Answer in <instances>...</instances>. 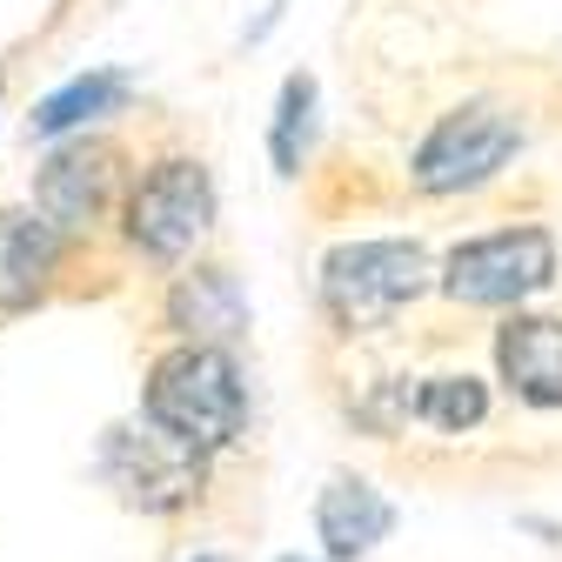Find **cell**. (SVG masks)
I'll use <instances>...</instances> for the list:
<instances>
[{
    "label": "cell",
    "instance_id": "obj_6",
    "mask_svg": "<svg viewBox=\"0 0 562 562\" xmlns=\"http://www.w3.org/2000/svg\"><path fill=\"white\" fill-rule=\"evenodd\" d=\"M101 482L140 516H175L201 496L207 456L181 449L175 436L148 429V422H114L101 436Z\"/></svg>",
    "mask_w": 562,
    "mask_h": 562
},
{
    "label": "cell",
    "instance_id": "obj_8",
    "mask_svg": "<svg viewBox=\"0 0 562 562\" xmlns=\"http://www.w3.org/2000/svg\"><path fill=\"white\" fill-rule=\"evenodd\" d=\"M395 529V503L369 475H328L322 496H315V542H322V562H362L389 542Z\"/></svg>",
    "mask_w": 562,
    "mask_h": 562
},
{
    "label": "cell",
    "instance_id": "obj_12",
    "mask_svg": "<svg viewBox=\"0 0 562 562\" xmlns=\"http://www.w3.org/2000/svg\"><path fill=\"white\" fill-rule=\"evenodd\" d=\"M60 268V235L34 207H0V315H21L47 295Z\"/></svg>",
    "mask_w": 562,
    "mask_h": 562
},
{
    "label": "cell",
    "instance_id": "obj_16",
    "mask_svg": "<svg viewBox=\"0 0 562 562\" xmlns=\"http://www.w3.org/2000/svg\"><path fill=\"white\" fill-rule=\"evenodd\" d=\"M274 562H322V555H274Z\"/></svg>",
    "mask_w": 562,
    "mask_h": 562
},
{
    "label": "cell",
    "instance_id": "obj_3",
    "mask_svg": "<svg viewBox=\"0 0 562 562\" xmlns=\"http://www.w3.org/2000/svg\"><path fill=\"white\" fill-rule=\"evenodd\" d=\"M555 281V235L542 222H509L449 248V261L436 268V289L462 308H516L529 295H542Z\"/></svg>",
    "mask_w": 562,
    "mask_h": 562
},
{
    "label": "cell",
    "instance_id": "obj_13",
    "mask_svg": "<svg viewBox=\"0 0 562 562\" xmlns=\"http://www.w3.org/2000/svg\"><path fill=\"white\" fill-rule=\"evenodd\" d=\"M127 94H134V75H121V67H88V75L60 81L47 101H34L27 134L60 140V134H75V127H94V121H101V114H114Z\"/></svg>",
    "mask_w": 562,
    "mask_h": 562
},
{
    "label": "cell",
    "instance_id": "obj_9",
    "mask_svg": "<svg viewBox=\"0 0 562 562\" xmlns=\"http://www.w3.org/2000/svg\"><path fill=\"white\" fill-rule=\"evenodd\" d=\"M496 369L516 402L562 408V315H509L496 328Z\"/></svg>",
    "mask_w": 562,
    "mask_h": 562
},
{
    "label": "cell",
    "instance_id": "obj_4",
    "mask_svg": "<svg viewBox=\"0 0 562 562\" xmlns=\"http://www.w3.org/2000/svg\"><path fill=\"white\" fill-rule=\"evenodd\" d=\"M522 148V121L509 101H462L449 114H436V127L415 140L408 155V181L422 194H475L482 181H496L509 168V155Z\"/></svg>",
    "mask_w": 562,
    "mask_h": 562
},
{
    "label": "cell",
    "instance_id": "obj_1",
    "mask_svg": "<svg viewBox=\"0 0 562 562\" xmlns=\"http://www.w3.org/2000/svg\"><path fill=\"white\" fill-rule=\"evenodd\" d=\"M248 375L235 362V348H201L175 341L168 356H155L148 389H140V422L161 436H175L194 456H222L248 429Z\"/></svg>",
    "mask_w": 562,
    "mask_h": 562
},
{
    "label": "cell",
    "instance_id": "obj_5",
    "mask_svg": "<svg viewBox=\"0 0 562 562\" xmlns=\"http://www.w3.org/2000/svg\"><path fill=\"white\" fill-rule=\"evenodd\" d=\"M121 215H127V241L155 268H181L207 241V228H215V175L194 155H161L127 188Z\"/></svg>",
    "mask_w": 562,
    "mask_h": 562
},
{
    "label": "cell",
    "instance_id": "obj_7",
    "mask_svg": "<svg viewBox=\"0 0 562 562\" xmlns=\"http://www.w3.org/2000/svg\"><path fill=\"white\" fill-rule=\"evenodd\" d=\"M114 175H121V155L108 148V140H67V148L47 155V168L34 181V215L60 241L94 228L108 215V201H114Z\"/></svg>",
    "mask_w": 562,
    "mask_h": 562
},
{
    "label": "cell",
    "instance_id": "obj_15",
    "mask_svg": "<svg viewBox=\"0 0 562 562\" xmlns=\"http://www.w3.org/2000/svg\"><path fill=\"white\" fill-rule=\"evenodd\" d=\"M188 562H235V555H222V549H201V555H188Z\"/></svg>",
    "mask_w": 562,
    "mask_h": 562
},
{
    "label": "cell",
    "instance_id": "obj_10",
    "mask_svg": "<svg viewBox=\"0 0 562 562\" xmlns=\"http://www.w3.org/2000/svg\"><path fill=\"white\" fill-rule=\"evenodd\" d=\"M168 328L181 341H201V348H228L248 328V295H241L235 268H222V261L188 268L168 295Z\"/></svg>",
    "mask_w": 562,
    "mask_h": 562
},
{
    "label": "cell",
    "instance_id": "obj_2",
    "mask_svg": "<svg viewBox=\"0 0 562 562\" xmlns=\"http://www.w3.org/2000/svg\"><path fill=\"white\" fill-rule=\"evenodd\" d=\"M429 289H436V261L408 235H362V241H335L322 255V315L341 335L389 328Z\"/></svg>",
    "mask_w": 562,
    "mask_h": 562
},
{
    "label": "cell",
    "instance_id": "obj_14",
    "mask_svg": "<svg viewBox=\"0 0 562 562\" xmlns=\"http://www.w3.org/2000/svg\"><path fill=\"white\" fill-rule=\"evenodd\" d=\"M315 75H289L274 94V127H268V155H274V175H302L308 161V134H315Z\"/></svg>",
    "mask_w": 562,
    "mask_h": 562
},
{
    "label": "cell",
    "instance_id": "obj_11",
    "mask_svg": "<svg viewBox=\"0 0 562 562\" xmlns=\"http://www.w3.org/2000/svg\"><path fill=\"white\" fill-rule=\"evenodd\" d=\"M382 422H422V429H436V436H469L488 422V389L469 369L402 375V382H389V415Z\"/></svg>",
    "mask_w": 562,
    "mask_h": 562
}]
</instances>
